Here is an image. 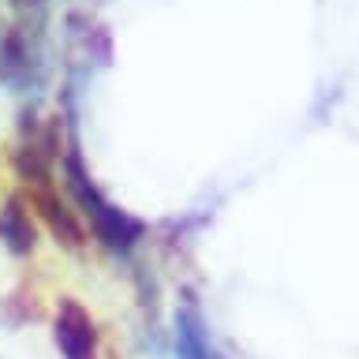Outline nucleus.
<instances>
[{"label": "nucleus", "mask_w": 359, "mask_h": 359, "mask_svg": "<svg viewBox=\"0 0 359 359\" xmlns=\"http://www.w3.org/2000/svg\"><path fill=\"white\" fill-rule=\"evenodd\" d=\"M0 240L11 255H30L34 251V217L30 210H22L19 198H8L4 210H0Z\"/></svg>", "instance_id": "20e7f679"}, {"label": "nucleus", "mask_w": 359, "mask_h": 359, "mask_svg": "<svg viewBox=\"0 0 359 359\" xmlns=\"http://www.w3.org/2000/svg\"><path fill=\"white\" fill-rule=\"evenodd\" d=\"M64 176H67V184H72L79 206H83V213H86V221L94 224L97 240L105 243V247H112V251H131L135 240L142 236L139 221H131L128 213H120L94 184H90V176L83 172V168H79V157H75V154L67 157Z\"/></svg>", "instance_id": "f257e3e1"}, {"label": "nucleus", "mask_w": 359, "mask_h": 359, "mask_svg": "<svg viewBox=\"0 0 359 359\" xmlns=\"http://www.w3.org/2000/svg\"><path fill=\"white\" fill-rule=\"evenodd\" d=\"M53 337L64 359H97V325L75 299H60L53 318Z\"/></svg>", "instance_id": "f03ea898"}, {"label": "nucleus", "mask_w": 359, "mask_h": 359, "mask_svg": "<svg viewBox=\"0 0 359 359\" xmlns=\"http://www.w3.org/2000/svg\"><path fill=\"white\" fill-rule=\"evenodd\" d=\"M176 359H224L195 303H184L176 311Z\"/></svg>", "instance_id": "7ed1b4c3"}]
</instances>
